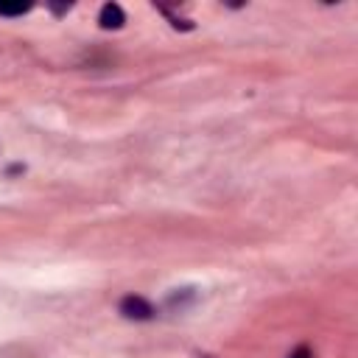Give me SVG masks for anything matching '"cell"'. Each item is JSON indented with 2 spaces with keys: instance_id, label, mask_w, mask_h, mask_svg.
<instances>
[{
  "instance_id": "1",
  "label": "cell",
  "mask_w": 358,
  "mask_h": 358,
  "mask_svg": "<svg viewBox=\"0 0 358 358\" xmlns=\"http://www.w3.org/2000/svg\"><path fill=\"white\" fill-rule=\"evenodd\" d=\"M117 310L126 316V319H134V322H148V319H154V305L145 299V296H137V294H129V296H123L120 299V305H117Z\"/></svg>"
},
{
  "instance_id": "2",
  "label": "cell",
  "mask_w": 358,
  "mask_h": 358,
  "mask_svg": "<svg viewBox=\"0 0 358 358\" xmlns=\"http://www.w3.org/2000/svg\"><path fill=\"white\" fill-rule=\"evenodd\" d=\"M98 22H101V28H123V22H126V11L117 6V3H106V6H101V14H98Z\"/></svg>"
},
{
  "instance_id": "3",
  "label": "cell",
  "mask_w": 358,
  "mask_h": 358,
  "mask_svg": "<svg viewBox=\"0 0 358 358\" xmlns=\"http://www.w3.org/2000/svg\"><path fill=\"white\" fill-rule=\"evenodd\" d=\"M28 8L31 6H0V14H6V17H22Z\"/></svg>"
},
{
  "instance_id": "4",
  "label": "cell",
  "mask_w": 358,
  "mask_h": 358,
  "mask_svg": "<svg viewBox=\"0 0 358 358\" xmlns=\"http://www.w3.org/2000/svg\"><path fill=\"white\" fill-rule=\"evenodd\" d=\"M288 358H313V352H310V347H305V344H299Z\"/></svg>"
}]
</instances>
